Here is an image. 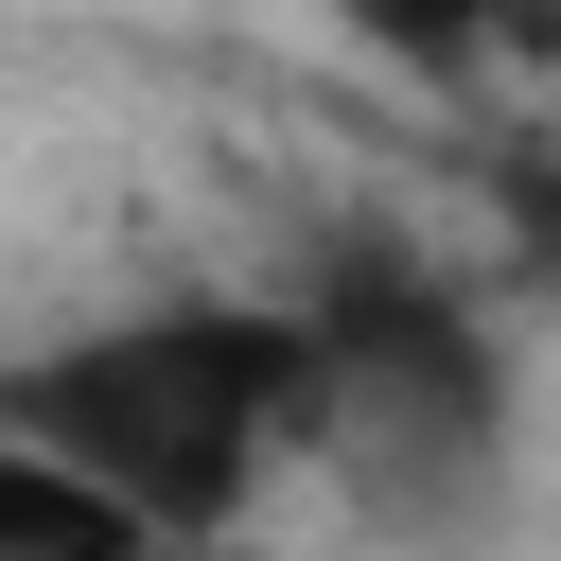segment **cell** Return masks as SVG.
Wrapping results in <instances>:
<instances>
[{"mask_svg": "<svg viewBox=\"0 0 561 561\" xmlns=\"http://www.w3.org/2000/svg\"><path fill=\"white\" fill-rule=\"evenodd\" d=\"M0 421L70 438L158 543H228L298 456H333V351L298 280L245 298H123L53 351H0Z\"/></svg>", "mask_w": 561, "mask_h": 561, "instance_id": "6da1fadb", "label": "cell"}, {"mask_svg": "<svg viewBox=\"0 0 561 561\" xmlns=\"http://www.w3.org/2000/svg\"><path fill=\"white\" fill-rule=\"evenodd\" d=\"M298 298H316V351H333V473H368L386 508H456L508 456V316H491V280L351 245Z\"/></svg>", "mask_w": 561, "mask_h": 561, "instance_id": "7a4b0ae2", "label": "cell"}, {"mask_svg": "<svg viewBox=\"0 0 561 561\" xmlns=\"http://www.w3.org/2000/svg\"><path fill=\"white\" fill-rule=\"evenodd\" d=\"M0 543H158L70 438H35V421H0Z\"/></svg>", "mask_w": 561, "mask_h": 561, "instance_id": "3957f363", "label": "cell"}, {"mask_svg": "<svg viewBox=\"0 0 561 561\" xmlns=\"http://www.w3.org/2000/svg\"><path fill=\"white\" fill-rule=\"evenodd\" d=\"M333 35H368V53H403V70H473V53H508V0H316Z\"/></svg>", "mask_w": 561, "mask_h": 561, "instance_id": "277c9868", "label": "cell"}, {"mask_svg": "<svg viewBox=\"0 0 561 561\" xmlns=\"http://www.w3.org/2000/svg\"><path fill=\"white\" fill-rule=\"evenodd\" d=\"M491 245H508V280L561 316V158H508V175H491Z\"/></svg>", "mask_w": 561, "mask_h": 561, "instance_id": "5b68a950", "label": "cell"}]
</instances>
